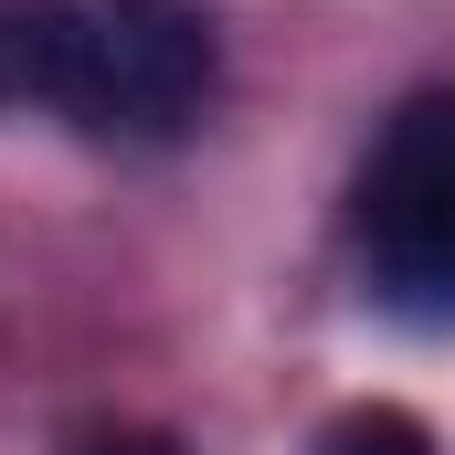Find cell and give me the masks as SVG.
I'll list each match as a JSON object with an SVG mask.
<instances>
[{"instance_id":"6da1fadb","label":"cell","mask_w":455,"mask_h":455,"mask_svg":"<svg viewBox=\"0 0 455 455\" xmlns=\"http://www.w3.org/2000/svg\"><path fill=\"white\" fill-rule=\"evenodd\" d=\"M349 233H360L371 297H381L392 318L455 329V85L392 107V127H381L371 159H360Z\"/></svg>"},{"instance_id":"7a4b0ae2","label":"cell","mask_w":455,"mask_h":455,"mask_svg":"<svg viewBox=\"0 0 455 455\" xmlns=\"http://www.w3.org/2000/svg\"><path fill=\"white\" fill-rule=\"evenodd\" d=\"M212 75H223V43H212V21L191 0H85L53 107L85 138L159 148V138H180L212 107Z\"/></svg>"},{"instance_id":"3957f363","label":"cell","mask_w":455,"mask_h":455,"mask_svg":"<svg viewBox=\"0 0 455 455\" xmlns=\"http://www.w3.org/2000/svg\"><path fill=\"white\" fill-rule=\"evenodd\" d=\"M75 0H0V107H53Z\"/></svg>"},{"instance_id":"277c9868","label":"cell","mask_w":455,"mask_h":455,"mask_svg":"<svg viewBox=\"0 0 455 455\" xmlns=\"http://www.w3.org/2000/svg\"><path fill=\"white\" fill-rule=\"evenodd\" d=\"M318 455H435V435H424L403 403H360V413H339V424L318 435Z\"/></svg>"},{"instance_id":"5b68a950","label":"cell","mask_w":455,"mask_h":455,"mask_svg":"<svg viewBox=\"0 0 455 455\" xmlns=\"http://www.w3.org/2000/svg\"><path fill=\"white\" fill-rule=\"evenodd\" d=\"M96 455H180V445H96Z\"/></svg>"}]
</instances>
